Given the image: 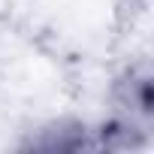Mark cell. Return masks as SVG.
<instances>
[{"label":"cell","instance_id":"cell-2","mask_svg":"<svg viewBox=\"0 0 154 154\" xmlns=\"http://www.w3.org/2000/svg\"><path fill=\"white\" fill-rule=\"evenodd\" d=\"M27 148L36 151H82V148H97L94 145V127L85 121H51L30 136Z\"/></svg>","mask_w":154,"mask_h":154},{"label":"cell","instance_id":"cell-1","mask_svg":"<svg viewBox=\"0 0 154 154\" xmlns=\"http://www.w3.org/2000/svg\"><path fill=\"white\" fill-rule=\"evenodd\" d=\"M115 115L127 118L139 127H148L154 115V94H151V72L148 66H127L112 85Z\"/></svg>","mask_w":154,"mask_h":154}]
</instances>
